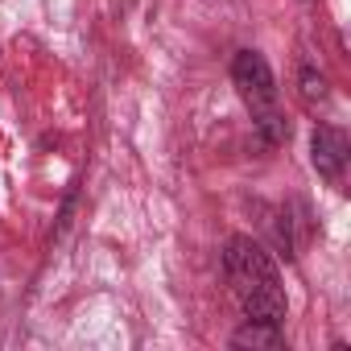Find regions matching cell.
I'll return each mask as SVG.
<instances>
[{
    "mask_svg": "<svg viewBox=\"0 0 351 351\" xmlns=\"http://www.w3.org/2000/svg\"><path fill=\"white\" fill-rule=\"evenodd\" d=\"M232 83L240 87L244 104L252 108V116H265L273 112V99H277V83H273V71L269 62L256 54V50H240L232 58Z\"/></svg>",
    "mask_w": 351,
    "mask_h": 351,
    "instance_id": "cell-2",
    "label": "cell"
},
{
    "mask_svg": "<svg viewBox=\"0 0 351 351\" xmlns=\"http://www.w3.org/2000/svg\"><path fill=\"white\" fill-rule=\"evenodd\" d=\"M302 95L314 104V99H322L326 95V83H322V75H314V71H302Z\"/></svg>",
    "mask_w": 351,
    "mask_h": 351,
    "instance_id": "cell-4",
    "label": "cell"
},
{
    "mask_svg": "<svg viewBox=\"0 0 351 351\" xmlns=\"http://www.w3.org/2000/svg\"><path fill=\"white\" fill-rule=\"evenodd\" d=\"M314 165H318V173L322 178H330V182H339L343 178V161H347V141L335 132V128H314Z\"/></svg>",
    "mask_w": 351,
    "mask_h": 351,
    "instance_id": "cell-3",
    "label": "cell"
},
{
    "mask_svg": "<svg viewBox=\"0 0 351 351\" xmlns=\"http://www.w3.org/2000/svg\"><path fill=\"white\" fill-rule=\"evenodd\" d=\"M223 269L232 281V293L240 302V310L248 314V322H265V326H281L285 322V285L281 273L273 265V256L252 240V236H232L223 248Z\"/></svg>",
    "mask_w": 351,
    "mask_h": 351,
    "instance_id": "cell-1",
    "label": "cell"
}]
</instances>
